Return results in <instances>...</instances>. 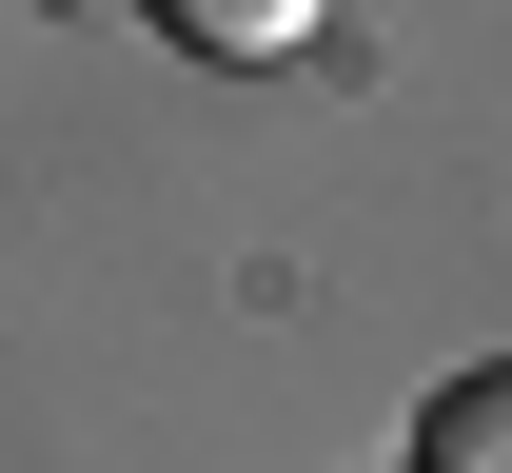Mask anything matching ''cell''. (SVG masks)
I'll return each mask as SVG.
<instances>
[{
  "label": "cell",
  "mask_w": 512,
  "mask_h": 473,
  "mask_svg": "<svg viewBox=\"0 0 512 473\" xmlns=\"http://www.w3.org/2000/svg\"><path fill=\"white\" fill-rule=\"evenodd\" d=\"M158 20H178V60H296V40H316V20H335V0H158Z\"/></svg>",
  "instance_id": "obj_1"
},
{
  "label": "cell",
  "mask_w": 512,
  "mask_h": 473,
  "mask_svg": "<svg viewBox=\"0 0 512 473\" xmlns=\"http://www.w3.org/2000/svg\"><path fill=\"white\" fill-rule=\"evenodd\" d=\"M414 473H512V355H493V375H453V395L414 414Z\"/></svg>",
  "instance_id": "obj_2"
},
{
  "label": "cell",
  "mask_w": 512,
  "mask_h": 473,
  "mask_svg": "<svg viewBox=\"0 0 512 473\" xmlns=\"http://www.w3.org/2000/svg\"><path fill=\"white\" fill-rule=\"evenodd\" d=\"M60 20H99V0H60Z\"/></svg>",
  "instance_id": "obj_3"
}]
</instances>
